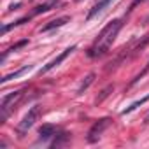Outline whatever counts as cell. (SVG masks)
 I'll use <instances>...</instances> for the list:
<instances>
[{
  "label": "cell",
  "instance_id": "cell-1",
  "mask_svg": "<svg viewBox=\"0 0 149 149\" xmlns=\"http://www.w3.org/2000/svg\"><path fill=\"white\" fill-rule=\"evenodd\" d=\"M121 26H123V21H121V19H112L107 26H104L102 32L98 33L95 44L90 47L88 54H90L91 58H97V56L105 54V53L109 51V47L112 46V42L116 40V35H118V32L121 30Z\"/></svg>",
  "mask_w": 149,
  "mask_h": 149
},
{
  "label": "cell",
  "instance_id": "cell-2",
  "mask_svg": "<svg viewBox=\"0 0 149 149\" xmlns=\"http://www.w3.org/2000/svg\"><path fill=\"white\" fill-rule=\"evenodd\" d=\"M23 97V90H18L14 93H9L2 98V102H0V111H2V118H0V123H6V119L9 118L11 111L16 107V104L19 102V98Z\"/></svg>",
  "mask_w": 149,
  "mask_h": 149
},
{
  "label": "cell",
  "instance_id": "cell-3",
  "mask_svg": "<svg viewBox=\"0 0 149 149\" xmlns=\"http://www.w3.org/2000/svg\"><path fill=\"white\" fill-rule=\"evenodd\" d=\"M39 116H40V107H39V105H33V107L25 114V118L21 119V123H19L18 128H16L18 133H19V137H23V135L35 125V121L39 119Z\"/></svg>",
  "mask_w": 149,
  "mask_h": 149
},
{
  "label": "cell",
  "instance_id": "cell-4",
  "mask_svg": "<svg viewBox=\"0 0 149 149\" xmlns=\"http://www.w3.org/2000/svg\"><path fill=\"white\" fill-rule=\"evenodd\" d=\"M109 125H111V118H102L100 121H97V123L90 128V132H88V142H90V144L97 142V140L100 139V135L104 133V130H105Z\"/></svg>",
  "mask_w": 149,
  "mask_h": 149
},
{
  "label": "cell",
  "instance_id": "cell-5",
  "mask_svg": "<svg viewBox=\"0 0 149 149\" xmlns=\"http://www.w3.org/2000/svg\"><path fill=\"white\" fill-rule=\"evenodd\" d=\"M74 51H76V46H70V47H67V49H65V51H63L61 54H58V56H56L54 60H51V61H49L47 65H44V67H42V68L39 70V76H42V74H47L49 70H53L54 67H58V65H60V63H61L63 60H67V56H70V54H72Z\"/></svg>",
  "mask_w": 149,
  "mask_h": 149
},
{
  "label": "cell",
  "instance_id": "cell-6",
  "mask_svg": "<svg viewBox=\"0 0 149 149\" xmlns=\"http://www.w3.org/2000/svg\"><path fill=\"white\" fill-rule=\"evenodd\" d=\"M111 2H112V0H98V2H97V4H95L93 7H91V11L88 13L86 19H88V21H90V19H93V18H95L97 14H100L102 11H105V9H107V7L111 6Z\"/></svg>",
  "mask_w": 149,
  "mask_h": 149
},
{
  "label": "cell",
  "instance_id": "cell-7",
  "mask_svg": "<svg viewBox=\"0 0 149 149\" xmlns=\"http://www.w3.org/2000/svg\"><path fill=\"white\" fill-rule=\"evenodd\" d=\"M56 133H58V128H56L54 125H49V123H46V125H42V126L39 128V137H40L42 140L53 139Z\"/></svg>",
  "mask_w": 149,
  "mask_h": 149
},
{
  "label": "cell",
  "instance_id": "cell-8",
  "mask_svg": "<svg viewBox=\"0 0 149 149\" xmlns=\"http://www.w3.org/2000/svg\"><path fill=\"white\" fill-rule=\"evenodd\" d=\"M70 21V18L68 16H61V18H56V19H53V21H49L47 25H44L42 28H40V32H49V30H54V28H60V26H63V25H67Z\"/></svg>",
  "mask_w": 149,
  "mask_h": 149
},
{
  "label": "cell",
  "instance_id": "cell-9",
  "mask_svg": "<svg viewBox=\"0 0 149 149\" xmlns=\"http://www.w3.org/2000/svg\"><path fill=\"white\" fill-rule=\"evenodd\" d=\"M33 67L32 65H25V67H21L19 70H16V72H13V74H7V76H4L2 79H0V83L2 84H6V83H9L11 79H18V77H21L25 72H28V70H32Z\"/></svg>",
  "mask_w": 149,
  "mask_h": 149
},
{
  "label": "cell",
  "instance_id": "cell-10",
  "mask_svg": "<svg viewBox=\"0 0 149 149\" xmlns=\"http://www.w3.org/2000/svg\"><path fill=\"white\" fill-rule=\"evenodd\" d=\"M56 4H58V0H49V2H46V4H42V6H39V7H35L33 14H42V13H47V11H51V7H53V6H56Z\"/></svg>",
  "mask_w": 149,
  "mask_h": 149
},
{
  "label": "cell",
  "instance_id": "cell-11",
  "mask_svg": "<svg viewBox=\"0 0 149 149\" xmlns=\"http://www.w3.org/2000/svg\"><path fill=\"white\" fill-rule=\"evenodd\" d=\"M93 79H95V74H88L86 76V79L81 83V86H79V90H77V95H83L88 88H90V84L93 83Z\"/></svg>",
  "mask_w": 149,
  "mask_h": 149
},
{
  "label": "cell",
  "instance_id": "cell-12",
  "mask_svg": "<svg viewBox=\"0 0 149 149\" xmlns=\"http://www.w3.org/2000/svg\"><path fill=\"white\" fill-rule=\"evenodd\" d=\"M146 102H149V95H147V97H144V98H140V100H137V102H133V104H132L130 107H126L121 114H123V116H126V114H130L132 111H135L137 107H140V105H142V104H146Z\"/></svg>",
  "mask_w": 149,
  "mask_h": 149
},
{
  "label": "cell",
  "instance_id": "cell-13",
  "mask_svg": "<svg viewBox=\"0 0 149 149\" xmlns=\"http://www.w3.org/2000/svg\"><path fill=\"white\" fill-rule=\"evenodd\" d=\"M68 140V133L65 132H58V135H54V140H53V147H60L61 144H65Z\"/></svg>",
  "mask_w": 149,
  "mask_h": 149
},
{
  "label": "cell",
  "instance_id": "cell-14",
  "mask_svg": "<svg viewBox=\"0 0 149 149\" xmlns=\"http://www.w3.org/2000/svg\"><path fill=\"white\" fill-rule=\"evenodd\" d=\"M26 44H28V40H21V42H18V44H14V46H13V47H11V49H9L7 53H13V51H18L19 47H23V46H26ZM7 53H6V54H4L2 58H6V56H7Z\"/></svg>",
  "mask_w": 149,
  "mask_h": 149
},
{
  "label": "cell",
  "instance_id": "cell-15",
  "mask_svg": "<svg viewBox=\"0 0 149 149\" xmlns=\"http://www.w3.org/2000/svg\"><path fill=\"white\" fill-rule=\"evenodd\" d=\"M146 72H149V63H147V67H146V68H144V70H142V72L139 74V76H137V77H135V79L132 81V84H135V83H139V81H140V77L144 76V74H146Z\"/></svg>",
  "mask_w": 149,
  "mask_h": 149
},
{
  "label": "cell",
  "instance_id": "cell-16",
  "mask_svg": "<svg viewBox=\"0 0 149 149\" xmlns=\"http://www.w3.org/2000/svg\"><path fill=\"white\" fill-rule=\"evenodd\" d=\"M111 90H112L111 86H109V88H105V90L102 91V97H100V98H97V104H100V102H102V100H104V98H105V97L109 95V91H111Z\"/></svg>",
  "mask_w": 149,
  "mask_h": 149
},
{
  "label": "cell",
  "instance_id": "cell-17",
  "mask_svg": "<svg viewBox=\"0 0 149 149\" xmlns=\"http://www.w3.org/2000/svg\"><path fill=\"white\" fill-rule=\"evenodd\" d=\"M147 42H149V37H147V39H146V40H144V42H142V44H140V46H139V47H142V46H146V44H147Z\"/></svg>",
  "mask_w": 149,
  "mask_h": 149
},
{
  "label": "cell",
  "instance_id": "cell-18",
  "mask_svg": "<svg viewBox=\"0 0 149 149\" xmlns=\"http://www.w3.org/2000/svg\"><path fill=\"white\" fill-rule=\"evenodd\" d=\"M144 123H149V114L146 116V119H144Z\"/></svg>",
  "mask_w": 149,
  "mask_h": 149
}]
</instances>
